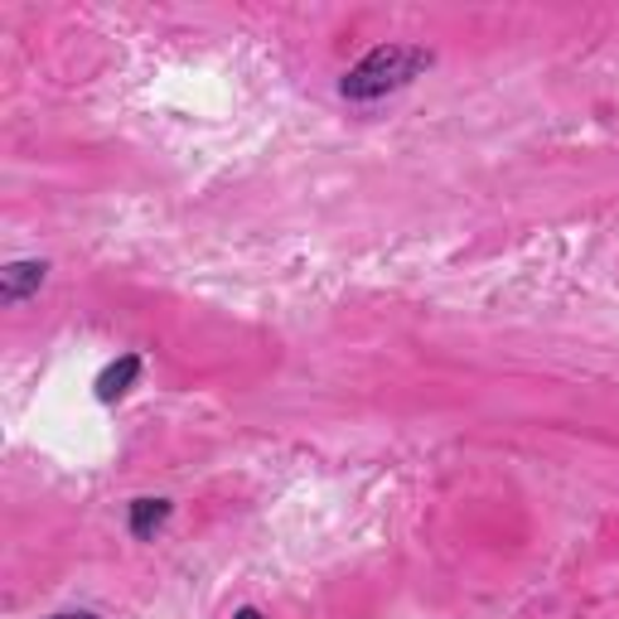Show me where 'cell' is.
<instances>
[{"label": "cell", "instance_id": "8992f818", "mask_svg": "<svg viewBox=\"0 0 619 619\" xmlns=\"http://www.w3.org/2000/svg\"><path fill=\"white\" fill-rule=\"evenodd\" d=\"M233 619H262V615H257V610H252V605H242V610H238V615H233Z\"/></svg>", "mask_w": 619, "mask_h": 619}, {"label": "cell", "instance_id": "3957f363", "mask_svg": "<svg viewBox=\"0 0 619 619\" xmlns=\"http://www.w3.org/2000/svg\"><path fill=\"white\" fill-rule=\"evenodd\" d=\"M136 378H141V354H121L117 364H107L97 373V402H121Z\"/></svg>", "mask_w": 619, "mask_h": 619}, {"label": "cell", "instance_id": "5b68a950", "mask_svg": "<svg viewBox=\"0 0 619 619\" xmlns=\"http://www.w3.org/2000/svg\"><path fill=\"white\" fill-rule=\"evenodd\" d=\"M53 619H97V615H87V610H69V615H53Z\"/></svg>", "mask_w": 619, "mask_h": 619}, {"label": "cell", "instance_id": "7a4b0ae2", "mask_svg": "<svg viewBox=\"0 0 619 619\" xmlns=\"http://www.w3.org/2000/svg\"><path fill=\"white\" fill-rule=\"evenodd\" d=\"M44 281H49V262H10L5 272H0V300H5V306H20L25 296H35Z\"/></svg>", "mask_w": 619, "mask_h": 619}, {"label": "cell", "instance_id": "277c9868", "mask_svg": "<svg viewBox=\"0 0 619 619\" xmlns=\"http://www.w3.org/2000/svg\"><path fill=\"white\" fill-rule=\"evenodd\" d=\"M165 517H170V499H136L131 503V537H141V543H151L155 533L165 527Z\"/></svg>", "mask_w": 619, "mask_h": 619}, {"label": "cell", "instance_id": "6da1fadb", "mask_svg": "<svg viewBox=\"0 0 619 619\" xmlns=\"http://www.w3.org/2000/svg\"><path fill=\"white\" fill-rule=\"evenodd\" d=\"M431 63H436L431 49H421V44H378L373 53H364V59L344 73L340 93L348 97V103H378V97L416 83Z\"/></svg>", "mask_w": 619, "mask_h": 619}]
</instances>
